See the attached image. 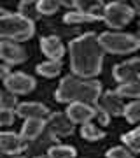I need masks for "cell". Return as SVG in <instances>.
<instances>
[{
  "label": "cell",
  "mask_w": 140,
  "mask_h": 158,
  "mask_svg": "<svg viewBox=\"0 0 140 158\" xmlns=\"http://www.w3.org/2000/svg\"><path fill=\"white\" fill-rule=\"evenodd\" d=\"M105 53L93 32L79 35L68 44V58L72 76L81 79H95L102 72Z\"/></svg>",
  "instance_id": "obj_1"
},
{
  "label": "cell",
  "mask_w": 140,
  "mask_h": 158,
  "mask_svg": "<svg viewBox=\"0 0 140 158\" xmlns=\"http://www.w3.org/2000/svg\"><path fill=\"white\" fill-rule=\"evenodd\" d=\"M103 93L102 83L96 79H81L75 76H65L54 91V98L62 104H88L96 106Z\"/></svg>",
  "instance_id": "obj_2"
},
{
  "label": "cell",
  "mask_w": 140,
  "mask_h": 158,
  "mask_svg": "<svg viewBox=\"0 0 140 158\" xmlns=\"http://www.w3.org/2000/svg\"><path fill=\"white\" fill-rule=\"evenodd\" d=\"M35 34V23L28 21L19 14L7 12L0 18V40H11V42H25L32 39Z\"/></svg>",
  "instance_id": "obj_3"
},
{
  "label": "cell",
  "mask_w": 140,
  "mask_h": 158,
  "mask_svg": "<svg viewBox=\"0 0 140 158\" xmlns=\"http://www.w3.org/2000/svg\"><path fill=\"white\" fill-rule=\"evenodd\" d=\"M96 37H98V44L102 46L103 53H110V55H130L140 48V39L133 34L103 32Z\"/></svg>",
  "instance_id": "obj_4"
},
{
  "label": "cell",
  "mask_w": 140,
  "mask_h": 158,
  "mask_svg": "<svg viewBox=\"0 0 140 158\" xmlns=\"http://www.w3.org/2000/svg\"><path fill=\"white\" fill-rule=\"evenodd\" d=\"M135 18V11L126 2H109L103 7V16L102 19L112 30H121Z\"/></svg>",
  "instance_id": "obj_5"
},
{
  "label": "cell",
  "mask_w": 140,
  "mask_h": 158,
  "mask_svg": "<svg viewBox=\"0 0 140 158\" xmlns=\"http://www.w3.org/2000/svg\"><path fill=\"white\" fill-rule=\"evenodd\" d=\"M46 130L51 134L53 139H63L72 135L75 125L68 119L65 113H49L46 118Z\"/></svg>",
  "instance_id": "obj_6"
},
{
  "label": "cell",
  "mask_w": 140,
  "mask_h": 158,
  "mask_svg": "<svg viewBox=\"0 0 140 158\" xmlns=\"http://www.w3.org/2000/svg\"><path fill=\"white\" fill-rule=\"evenodd\" d=\"M35 86H37L35 77H32V76H28L25 72H11L4 81V88L7 90V93L16 97L32 93L35 90Z\"/></svg>",
  "instance_id": "obj_7"
},
{
  "label": "cell",
  "mask_w": 140,
  "mask_h": 158,
  "mask_svg": "<svg viewBox=\"0 0 140 158\" xmlns=\"http://www.w3.org/2000/svg\"><path fill=\"white\" fill-rule=\"evenodd\" d=\"M140 58H131L123 63H118L112 69V76L119 85H126V83H138L140 79Z\"/></svg>",
  "instance_id": "obj_8"
},
{
  "label": "cell",
  "mask_w": 140,
  "mask_h": 158,
  "mask_svg": "<svg viewBox=\"0 0 140 158\" xmlns=\"http://www.w3.org/2000/svg\"><path fill=\"white\" fill-rule=\"evenodd\" d=\"M0 60H4L6 65H19L26 60V51L21 44L11 42V40H0Z\"/></svg>",
  "instance_id": "obj_9"
},
{
  "label": "cell",
  "mask_w": 140,
  "mask_h": 158,
  "mask_svg": "<svg viewBox=\"0 0 140 158\" xmlns=\"http://www.w3.org/2000/svg\"><path fill=\"white\" fill-rule=\"evenodd\" d=\"M28 148V142L23 139L19 134L14 132H0V151L16 156L19 153H23Z\"/></svg>",
  "instance_id": "obj_10"
},
{
  "label": "cell",
  "mask_w": 140,
  "mask_h": 158,
  "mask_svg": "<svg viewBox=\"0 0 140 158\" xmlns=\"http://www.w3.org/2000/svg\"><path fill=\"white\" fill-rule=\"evenodd\" d=\"M65 114L74 125H86V123H91V119L95 118V106L74 102V104H68Z\"/></svg>",
  "instance_id": "obj_11"
},
{
  "label": "cell",
  "mask_w": 140,
  "mask_h": 158,
  "mask_svg": "<svg viewBox=\"0 0 140 158\" xmlns=\"http://www.w3.org/2000/svg\"><path fill=\"white\" fill-rule=\"evenodd\" d=\"M14 113H16V116H19L23 119H34V118L46 119L51 111L47 106L40 104V102H19Z\"/></svg>",
  "instance_id": "obj_12"
},
{
  "label": "cell",
  "mask_w": 140,
  "mask_h": 158,
  "mask_svg": "<svg viewBox=\"0 0 140 158\" xmlns=\"http://www.w3.org/2000/svg\"><path fill=\"white\" fill-rule=\"evenodd\" d=\"M100 106L103 111H105L110 118H116V116H123V109H124V100L123 98H119L116 93L112 90H109V91H103L100 95Z\"/></svg>",
  "instance_id": "obj_13"
},
{
  "label": "cell",
  "mask_w": 140,
  "mask_h": 158,
  "mask_svg": "<svg viewBox=\"0 0 140 158\" xmlns=\"http://www.w3.org/2000/svg\"><path fill=\"white\" fill-rule=\"evenodd\" d=\"M40 51L49 60H62L63 55H65V46H63L60 37L47 35V37H42L40 39Z\"/></svg>",
  "instance_id": "obj_14"
},
{
  "label": "cell",
  "mask_w": 140,
  "mask_h": 158,
  "mask_svg": "<svg viewBox=\"0 0 140 158\" xmlns=\"http://www.w3.org/2000/svg\"><path fill=\"white\" fill-rule=\"evenodd\" d=\"M44 130H46V119H37V118L25 119L19 135H21L26 142H30V141H35L37 137H40V134H42Z\"/></svg>",
  "instance_id": "obj_15"
},
{
  "label": "cell",
  "mask_w": 140,
  "mask_h": 158,
  "mask_svg": "<svg viewBox=\"0 0 140 158\" xmlns=\"http://www.w3.org/2000/svg\"><path fill=\"white\" fill-rule=\"evenodd\" d=\"M74 11H79L82 14H90V16H96L100 18L103 16V7H105V2H100V0H72Z\"/></svg>",
  "instance_id": "obj_16"
},
{
  "label": "cell",
  "mask_w": 140,
  "mask_h": 158,
  "mask_svg": "<svg viewBox=\"0 0 140 158\" xmlns=\"http://www.w3.org/2000/svg\"><path fill=\"white\" fill-rule=\"evenodd\" d=\"M62 67H63L62 60H47V62H42V63L37 65V74H40L42 77L51 79V77L60 76Z\"/></svg>",
  "instance_id": "obj_17"
},
{
  "label": "cell",
  "mask_w": 140,
  "mask_h": 158,
  "mask_svg": "<svg viewBox=\"0 0 140 158\" xmlns=\"http://www.w3.org/2000/svg\"><path fill=\"white\" fill-rule=\"evenodd\" d=\"M119 98H130V100H138L140 97V83H126V85H119L114 91Z\"/></svg>",
  "instance_id": "obj_18"
},
{
  "label": "cell",
  "mask_w": 140,
  "mask_h": 158,
  "mask_svg": "<svg viewBox=\"0 0 140 158\" xmlns=\"http://www.w3.org/2000/svg\"><path fill=\"white\" fill-rule=\"evenodd\" d=\"M18 14L28 21L35 23L39 12H37V2L35 0H21L19 2V7H18Z\"/></svg>",
  "instance_id": "obj_19"
},
{
  "label": "cell",
  "mask_w": 140,
  "mask_h": 158,
  "mask_svg": "<svg viewBox=\"0 0 140 158\" xmlns=\"http://www.w3.org/2000/svg\"><path fill=\"white\" fill-rule=\"evenodd\" d=\"M81 137H82L84 141L95 142V141L103 139V137H105V132H103L98 125L86 123V125H81Z\"/></svg>",
  "instance_id": "obj_20"
},
{
  "label": "cell",
  "mask_w": 140,
  "mask_h": 158,
  "mask_svg": "<svg viewBox=\"0 0 140 158\" xmlns=\"http://www.w3.org/2000/svg\"><path fill=\"white\" fill-rule=\"evenodd\" d=\"M100 18L96 16H90V14H82L79 11H68L65 16H63V21L67 25H81V23H95L98 21Z\"/></svg>",
  "instance_id": "obj_21"
},
{
  "label": "cell",
  "mask_w": 140,
  "mask_h": 158,
  "mask_svg": "<svg viewBox=\"0 0 140 158\" xmlns=\"http://www.w3.org/2000/svg\"><path fill=\"white\" fill-rule=\"evenodd\" d=\"M77 151L75 148L67 146V144H56L47 149V156L49 158H75Z\"/></svg>",
  "instance_id": "obj_22"
},
{
  "label": "cell",
  "mask_w": 140,
  "mask_h": 158,
  "mask_svg": "<svg viewBox=\"0 0 140 158\" xmlns=\"http://www.w3.org/2000/svg\"><path fill=\"white\" fill-rule=\"evenodd\" d=\"M123 116L126 118L128 123L137 125L140 121V102L138 100H131L130 104H124Z\"/></svg>",
  "instance_id": "obj_23"
},
{
  "label": "cell",
  "mask_w": 140,
  "mask_h": 158,
  "mask_svg": "<svg viewBox=\"0 0 140 158\" xmlns=\"http://www.w3.org/2000/svg\"><path fill=\"white\" fill-rule=\"evenodd\" d=\"M138 134H140V128H133L131 132H128V134H123V135H121L123 144H126V149H128L130 153H133V155H137V153L140 151Z\"/></svg>",
  "instance_id": "obj_24"
},
{
  "label": "cell",
  "mask_w": 140,
  "mask_h": 158,
  "mask_svg": "<svg viewBox=\"0 0 140 158\" xmlns=\"http://www.w3.org/2000/svg\"><path fill=\"white\" fill-rule=\"evenodd\" d=\"M60 9L58 0H39L37 2V12L42 16H53Z\"/></svg>",
  "instance_id": "obj_25"
},
{
  "label": "cell",
  "mask_w": 140,
  "mask_h": 158,
  "mask_svg": "<svg viewBox=\"0 0 140 158\" xmlns=\"http://www.w3.org/2000/svg\"><path fill=\"white\" fill-rule=\"evenodd\" d=\"M107 158H135V155L130 153L124 146H116L107 151Z\"/></svg>",
  "instance_id": "obj_26"
},
{
  "label": "cell",
  "mask_w": 140,
  "mask_h": 158,
  "mask_svg": "<svg viewBox=\"0 0 140 158\" xmlns=\"http://www.w3.org/2000/svg\"><path fill=\"white\" fill-rule=\"evenodd\" d=\"M16 119V113L11 109L0 107V127H11Z\"/></svg>",
  "instance_id": "obj_27"
},
{
  "label": "cell",
  "mask_w": 140,
  "mask_h": 158,
  "mask_svg": "<svg viewBox=\"0 0 140 158\" xmlns=\"http://www.w3.org/2000/svg\"><path fill=\"white\" fill-rule=\"evenodd\" d=\"M18 104H19V102H18L16 95H11V93H4V95H2V100H0V107L11 109V111H16Z\"/></svg>",
  "instance_id": "obj_28"
},
{
  "label": "cell",
  "mask_w": 140,
  "mask_h": 158,
  "mask_svg": "<svg viewBox=\"0 0 140 158\" xmlns=\"http://www.w3.org/2000/svg\"><path fill=\"white\" fill-rule=\"evenodd\" d=\"M93 119H96L100 127H107V125L110 123V116H109V114H107L105 111L98 106V104L95 106V118H93Z\"/></svg>",
  "instance_id": "obj_29"
},
{
  "label": "cell",
  "mask_w": 140,
  "mask_h": 158,
  "mask_svg": "<svg viewBox=\"0 0 140 158\" xmlns=\"http://www.w3.org/2000/svg\"><path fill=\"white\" fill-rule=\"evenodd\" d=\"M11 74V69H9V65H0V81L4 83L7 79V76Z\"/></svg>",
  "instance_id": "obj_30"
},
{
  "label": "cell",
  "mask_w": 140,
  "mask_h": 158,
  "mask_svg": "<svg viewBox=\"0 0 140 158\" xmlns=\"http://www.w3.org/2000/svg\"><path fill=\"white\" fill-rule=\"evenodd\" d=\"M7 12H9L7 9H4V7H0V18H2V16H6Z\"/></svg>",
  "instance_id": "obj_31"
},
{
  "label": "cell",
  "mask_w": 140,
  "mask_h": 158,
  "mask_svg": "<svg viewBox=\"0 0 140 158\" xmlns=\"http://www.w3.org/2000/svg\"><path fill=\"white\" fill-rule=\"evenodd\" d=\"M34 158H49L47 155H39V156H34Z\"/></svg>",
  "instance_id": "obj_32"
},
{
  "label": "cell",
  "mask_w": 140,
  "mask_h": 158,
  "mask_svg": "<svg viewBox=\"0 0 140 158\" xmlns=\"http://www.w3.org/2000/svg\"><path fill=\"white\" fill-rule=\"evenodd\" d=\"M12 158H25V156H19V155H16V156H12Z\"/></svg>",
  "instance_id": "obj_33"
},
{
  "label": "cell",
  "mask_w": 140,
  "mask_h": 158,
  "mask_svg": "<svg viewBox=\"0 0 140 158\" xmlns=\"http://www.w3.org/2000/svg\"><path fill=\"white\" fill-rule=\"evenodd\" d=\"M2 95H4V93H2V90H0V100H2Z\"/></svg>",
  "instance_id": "obj_34"
}]
</instances>
